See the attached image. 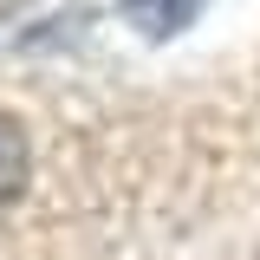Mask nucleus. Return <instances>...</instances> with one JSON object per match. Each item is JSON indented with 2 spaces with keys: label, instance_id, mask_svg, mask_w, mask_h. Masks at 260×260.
Instances as JSON below:
<instances>
[{
  "label": "nucleus",
  "instance_id": "1",
  "mask_svg": "<svg viewBox=\"0 0 260 260\" xmlns=\"http://www.w3.org/2000/svg\"><path fill=\"white\" fill-rule=\"evenodd\" d=\"M130 7V20L150 32V39H169V32H182L202 13V0H124Z\"/></svg>",
  "mask_w": 260,
  "mask_h": 260
},
{
  "label": "nucleus",
  "instance_id": "2",
  "mask_svg": "<svg viewBox=\"0 0 260 260\" xmlns=\"http://www.w3.org/2000/svg\"><path fill=\"white\" fill-rule=\"evenodd\" d=\"M26 130L13 124L7 111H0V202H13L20 195V182H26Z\"/></svg>",
  "mask_w": 260,
  "mask_h": 260
}]
</instances>
